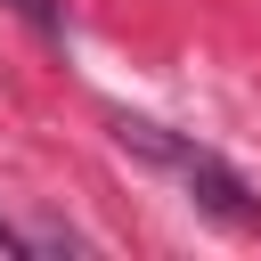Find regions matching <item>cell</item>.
Instances as JSON below:
<instances>
[{"instance_id": "6da1fadb", "label": "cell", "mask_w": 261, "mask_h": 261, "mask_svg": "<svg viewBox=\"0 0 261 261\" xmlns=\"http://www.w3.org/2000/svg\"><path fill=\"white\" fill-rule=\"evenodd\" d=\"M106 130H114V147L122 155H139L147 171H163L196 212H212V220H228V228H261V196H253V179L237 171V163H220L212 147H196L188 130H171V122H155V114H106Z\"/></svg>"}, {"instance_id": "7a4b0ae2", "label": "cell", "mask_w": 261, "mask_h": 261, "mask_svg": "<svg viewBox=\"0 0 261 261\" xmlns=\"http://www.w3.org/2000/svg\"><path fill=\"white\" fill-rule=\"evenodd\" d=\"M8 8H16V16H24L33 33H41V41H57V33H65V16H57V0H8Z\"/></svg>"}]
</instances>
